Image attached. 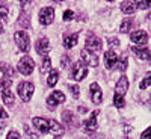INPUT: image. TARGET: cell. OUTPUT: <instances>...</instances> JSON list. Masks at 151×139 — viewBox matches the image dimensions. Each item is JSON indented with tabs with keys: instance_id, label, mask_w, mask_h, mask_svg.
Segmentation results:
<instances>
[{
	"instance_id": "obj_1",
	"label": "cell",
	"mask_w": 151,
	"mask_h": 139,
	"mask_svg": "<svg viewBox=\"0 0 151 139\" xmlns=\"http://www.w3.org/2000/svg\"><path fill=\"white\" fill-rule=\"evenodd\" d=\"M33 125L40 130L41 133H48L52 132L53 135L59 136L64 133V129L59 122H56L55 120H45V118H33Z\"/></svg>"
},
{
	"instance_id": "obj_17",
	"label": "cell",
	"mask_w": 151,
	"mask_h": 139,
	"mask_svg": "<svg viewBox=\"0 0 151 139\" xmlns=\"http://www.w3.org/2000/svg\"><path fill=\"white\" fill-rule=\"evenodd\" d=\"M2 98H3L5 104H8V106H14V103H15V95H14V92L9 91V89L2 92Z\"/></svg>"
},
{
	"instance_id": "obj_10",
	"label": "cell",
	"mask_w": 151,
	"mask_h": 139,
	"mask_svg": "<svg viewBox=\"0 0 151 139\" xmlns=\"http://www.w3.org/2000/svg\"><path fill=\"white\" fill-rule=\"evenodd\" d=\"M127 89H129V79L125 77V76H122V77L118 80L116 86H115V94L124 97L125 92H127Z\"/></svg>"
},
{
	"instance_id": "obj_21",
	"label": "cell",
	"mask_w": 151,
	"mask_h": 139,
	"mask_svg": "<svg viewBox=\"0 0 151 139\" xmlns=\"http://www.w3.org/2000/svg\"><path fill=\"white\" fill-rule=\"evenodd\" d=\"M132 26H133V21L127 18V20H124V21H122V24H121V29H119V30H121L122 33H127V32H130Z\"/></svg>"
},
{
	"instance_id": "obj_9",
	"label": "cell",
	"mask_w": 151,
	"mask_h": 139,
	"mask_svg": "<svg viewBox=\"0 0 151 139\" xmlns=\"http://www.w3.org/2000/svg\"><path fill=\"white\" fill-rule=\"evenodd\" d=\"M82 59H83V62H86V65L98 67V58H97V55L88 52V50H82Z\"/></svg>"
},
{
	"instance_id": "obj_6",
	"label": "cell",
	"mask_w": 151,
	"mask_h": 139,
	"mask_svg": "<svg viewBox=\"0 0 151 139\" xmlns=\"http://www.w3.org/2000/svg\"><path fill=\"white\" fill-rule=\"evenodd\" d=\"M55 18V9L50 8V6H45L41 9L40 12V23L42 24V26H48L50 23L53 21Z\"/></svg>"
},
{
	"instance_id": "obj_24",
	"label": "cell",
	"mask_w": 151,
	"mask_h": 139,
	"mask_svg": "<svg viewBox=\"0 0 151 139\" xmlns=\"http://www.w3.org/2000/svg\"><path fill=\"white\" fill-rule=\"evenodd\" d=\"M50 68H52V60H50V58H45L44 62H42L41 73H47V71H50Z\"/></svg>"
},
{
	"instance_id": "obj_12",
	"label": "cell",
	"mask_w": 151,
	"mask_h": 139,
	"mask_svg": "<svg viewBox=\"0 0 151 139\" xmlns=\"http://www.w3.org/2000/svg\"><path fill=\"white\" fill-rule=\"evenodd\" d=\"M130 38H132V41H133L134 44L142 45V44H147V41H148V33L144 32V30H136V32L132 33Z\"/></svg>"
},
{
	"instance_id": "obj_36",
	"label": "cell",
	"mask_w": 151,
	"mask_h": 139,
	"mask_svg": "<svg viewBox=\"0 0 151 139\" xmlns=\"http://www.w3.org/2000/svg\"><path fill=\"white\" fill-rule=\"evenodd\" d=\"M3 32V24H2V21H0V33Z\"/></svg>"
},
{
	"instance_id": "obj_19",
	"label": "cell",
	"mask_w": 151,
	"mask_h": 139,
	"mask_svg": "<svg viewBox=\"0 0 151 139\" xmlns=\"http://www.w3.org/2000/svg\"><path fill=\"white\" fill-rule=\"evenodd\" d=\"M132 50H133V52L137 55V58H139V59H144V60L150 59V50H148V48H139V47H133Z\"/></svg>"
},
{
	"instance_id": "obj_20",
	"label": "cell",
	"mask_w": 151,
	"mask_h": 139,
	"mask_svg": "<svg viewBox=\"0 0 151 139\" xmlns=\"http://www.w3.org/2000/svg\"><path fill=\"white\" fill-rule=\"evenodd\" d=\"M58 79H59V71H58V70H52V71H50L48 79H47L48 86H55V85L58 83Z\"/></svg>"
},
{
	"instance_id": "obj_22",
	"label": "cell",
	"mask_w": 151,
	"mask_h": 139,
	"mask_svg": "<svg viewBox=\"0 0 151 139\" xmlns=\"http://www.w3.org/2000/svg\"><path fill=\"white\" fill-rule=\"evenodd\" d=\"M150 85H151V73H148L145 76V79L139 83V88H141V89H145V88H148Z\"/></svg>"
},
{
	"instance_id": "obj_30",
	"label": "cell",
	"mask_w": 151,
	"mask_h": 139,
	"mask_svg": "<svg viewBox=\"0 0 151 139\" xmlns=\"http://www.w3.org/2000/svg\"><path fill=\"white\" fill-rule=\"evenodd\" d=\"M141 139H151V127H148V129L141 135Z\"/></svg>"
},
{
	"instance_id": "obj_34",
	"label": "cell",
	"mask_w": 151,
	"mask_h": 139,
	"mask_svg": "<svg viewBox=\"0 0 151 139\" xmlns=\"http://www.w3.org/2000/svg\"><path fill=\"white\" fill-rule=\"evenodd\" d=\"M118 44H119V41L116 40V38H112V40L109 38V45H115V47H116Z\"/></svg>"
},
{
	"instance_id": "obj_3",
	"label": "cell",
	"mask_w": 151,
	"mask_h": 139,
	"mask_svg": "<svg viewBox=\"0 0 151 139\" xmlns=\"http://www.w3.org/2000/svg\"><path fill=\"white\" fill-rule=\"evenodd\" d=\"M86 48L85 50H88V52H91V53H94V55H97L100 50H101V41H100V38L98 36H95L94 33H91L89 36L86 38Z\"/></svg>"
},
{
	"instance_id": "obj_35",
	"label": "cell",
	"mask_w": 151,
	"mask_h": 139,
	"mask_svg": "<svg viewBox=\"0 0 151 139\" xmlns=\"http://www.w3.org/2000/svg\"><path fill=\"white\" fill-rule=\"evenodd\" d=\"M6 118H8V113L0 107V120H6Z\"/></svg>"
},
{
	"instance_id": "obj_25",
	"label": "cell",
	"mask_w": 151,
	"mask_h": 139,
	"mask_svg": "<svg viewBox=\"0 0 151 139\" xmlns=\"http://www.w3.org/2000/svg\"><path fill=\"white\" fill-rule=\"evenodd\" d=\"M11 83H12V82H11L9 79H5V80H0V91H2V92H3V91H6L8 88L11 86Z\"/></svg>"
},
{
	"instance_id": "obj_23",
	"label": "cell",
	"mask_w": 151,
	"mask_h": 139,
	"mask_svg": "<svg viewBox=\"0 0 151 139\" xmlns=\"http://www.w3.org/2000/svg\"><path fill=\"white\" fill-rule=\"evenodd\" d=\"M113 104H115L116 107H122V106L125 104L124 97H121V95H116V94H115V97H113Z\"/></svg>"
},
{
	"instance_id": "obj_29",
	"label": "cell",
	"mask_w": 151,
	"mask_h": 139,
	"mask_svg": "<svg viewBox=\"0 0 151 139\" xmlns=\"http://www.w3.org/2000/svg\"><path fill=\"white\" fill-rule=\"evenodd\" d=\"M134 5H136L137 8H141V9H147V8L151 6V2H136Z\"/></svg>"
},
{
	"instance_id": "obj_4",
	"label": "cell",
	"mask_w": 151,
	"mask_h": 139,
	"mask_svg": "<svg viewBox=\"0 0 151 139\" xmlns=\"http://www.w3.org/2000/svg\"><path fill=\"white\" fill-rule=\"evenodd\" d=\"M33 68H35V62H33L32 58L24 56V58L20 59V62H18V71H20L21 74L29 76V74H32Z\"/></svg>"
},
{
	"instance_id": "obj_14",
	"label": "cell",
	"mask_w": 151,
	"mask_h": 139,
	"mask_svg": "<svg viewBox=\"0 0 151 139\" xmlns=\"http://www.w3.org/2000/svg\"><path fill=\"white\" fill-rule=\"evenodd\" d=\"M104 62H106V67L107 68H113V67L116 65V62H118L116 53L113 52V50H107V52L104 53Z\"/></svg>"
},
{
	"instance_id": "obj_18",
	"label": "cell",
	"mask_w": 151,
	"mask_h": 139,
	"mask_svg": "<svg viewBox=\"0 0 151 139\" xmlns=\"http://www.w3.org/2000/svg\"><path fill=\"white\" fill-rule=\"evenodd\" d=\"M121 11L124 12V14H133V12L136 11L134 2H122L121 3Z\"/></svg>"
},
{
	"instance_id": "obj_7",
	"label": "cell",
	"mask_w": 151,
	"mask_h": 139,
	"mask_svg": "<svg viewBox=\"0 0 151 139\" xmlns=\"http://www.w3.org/2000/svg\"><path fill=\"white\" fill-rule=\"evenodd\" d=\"M88 74V70L86 67L82 64V62H76V64L73 65V70H71V76L74 80H83L86 77Z\"/></svg>"
},
{
	"instance_id": "obj_2",
	"label": "cell",
	"mask_w": 151,
	"mask_h": 139,
	"mask_svg": "<svg viewBox=\"0 0 151 139\" xmlns=\"http://www.w3.org/2000/svg\"><path fill=\"white\" fill-rule=\"evenodd\" d=\"M33 91H35V86L30 82H23V83L18 85V95H20V98L23 100L24 103L29 102V100L32 98Z\"/></svg>"
},
{
	"instance_id": "obj_26",
	"label": "cell",
	"mask_w": 151,
	"mask_h": 139,
	"mask_svg": "<svg viewBox=\"0 0 151 139\" xmlns=\"http://www.w3.org/2000/svg\"><path fill=\"white\" fill-rule=\"evenodd\" d=\"M125 68H127V58L122 56V59L119 60V64H118V70L119 71H124Z\"/></svg>"
},
{
	"instance_id": "obj_28",
	"label": "cell",
	"mask_w": 151,
	"mask_h": 139,
	"mask_svg": "<svg viewBox=\"0 0 151 139\" xmlns=\"http://www.w3.org/2000/svg\"><path fill=\"white\" fill-rule=\"evenodd\" d=\"M18 23H20V26H23V27H24V26L29 27V17H24V15H21Z\"/></svg>"
},
{
	"instance_id": "obj_16",
	"label": "cell",
	"mask_w": 151,
	"mask_h": 139,
	"mask_svg": "<svg viewBox=\"0 0 151 139\" xmlns=\"http://www.w3.org/2000/svg\"><path fill=\"white\" fill-rule=\"evenodd\" d=\"M77 38H79L77 33H71V35L65 36L64 38V47L65 48H73L76 44H77Z\"/></svg>"
},
{
	"instance_id": "obj_33",
	"label": "cell",
	"mask_w": 151,
	"mask_h": 139,
	"mask_svg": "<svg viewBox=\"0 0 151 139\" xmlns=\"http://www.w3.org/2000/svg\"><path fill=\"white\" fill-rule=\"evenodd\" d=\"M6 14H8V9L0 6V17H2V20H5V18H6Z\"/></svg>"
},
{
	"instance_id": "obj_13",
	"label": "cell",
	"mask_w": 151,
	"mask_h": 139,
	"mask_svg": "<svg viewBox=\"0 0 151 139\" xmlns=\"http://www.w3.org/2000/svg\"><path fill=\"white\" fill-rule=\"evenodd\" d=\"M91 98H92V102H94L95 104H100V103H101V100H103V92H101V89H100L98 83H92V85H91Z\"/></svg>"
},
{
	"instance_id": "obj_37",
	"label": "cell",
	"mask_w": 151,
	"mask_h": 139,
	"mask_svg": "<svg viewBox=\"0 0 151 139\" xmlns=\"http://www.w3.org/2000/svg\"><path fill=\"white\" fill-rule=\"evenodd\" d=\"M0 71H3V68H2V64H0Z\"/></svg>"
},
{
	"instance_id": "obj_31",
	"label": "cell",
	"mask_w": 151,
	"mask_h": 139,
	"mask_svg": "<svg viewBox=\"0 0 151 139\" xmlns=\"http://www.w3.org/2000/svg\"><path fill=\"white\" fill-rule=\"evenodd\" d=\"M6 139H21V138H20V135H18L17 132H9Z\"/></svg>"
},
{
	"instance_id": "obj_8",
	"label": "cell",
	"mask_w": 151,
	"mask_h": 139,
	"mask_svg": "<svg viewBox=\"0 0 151 139\" xmlns=\"http://www.w3.org/2000/svg\"><path fill=\"white\" fill-rule=\"evenodd\" d=\"M62 102H65V95H64V92H60V91H55L52 95L47 98V104H48L50 109H55Z\"/></svg>"
},
{
	"instance_id": "obj_32",
	"label": "cell",
	"mask_w": 151,
	"mask_h": 139,
	"mask_svg": "<svg viewBox=\"0 0 151 139\" xmlns=\"http://www.w3.org/2000/svg\"><path fill=\"white\" fill-rule=\"evenodd\" d=\"M70 89H71V92H73V95H74V97H77V95H79V86L71 85V86H70Z\"/></svg>"
},
{
	"instance_id": "obj_38",
	"label": "cell",
	"mask_w": 151,
	"mask_h": 139,
	"mask_svg": "<svg viewBox=\"0 0 151 139\" xmlns=\"http://www.w3.org/2000/svg\"><path fill=\"white\" fill-rule=\"evenodd\" d=\"M148 18H150V20H151V15H150V17H148Z\"/></svg>"
},
{
	"instance_id": "obj_15",
	"label": "cell",
	"mask_w": 151,
	"mask_h": 139,
	"mask_svg": "<svg viewBox=\"0 0 151 139\" xmlns=\"http://www.w3.org/2000/svg\"><path fill=\"white\" fill-rule=\"evenodd\" d=\"M36 52L42 55V56H47L48 52H50V42L48 40H45V38H42V40H40L36 42Z\"/></svg>"
},
{
	"instance_id": "obj_11",
	"label": "cell",
	"mask_w": 151,
	"mask_h": 139,
	"mask_svg": "<svg viewBox=\"0 0 151 139\" xmlns=\"http://www.w3.org/2000/svg\"><path fill=\"white\" fill-rule=\"evenodd\" d=\"M97 115H98V110H94V112L91 113L89 120H86V121L83 122L85 130H88V132H95V130H97Z\"/></svg>"
},
{
	"instance_id": "obj_27",
	"label": "cell",
	"mask_w": 151,
	"mask_h": 139,
	"mask_svg": "<svg viewBox=\"0 0 151 139\" xmlns=\"http://www.w3.org/2000/svg\"><path fill=\"white\" fill-rule=\"evenodd\" d=\"M73 17H74V12H73L71 9H67V11L64 12V17H62V18H64L65 21H70Z\"/></svg>"
},
{
	"instance_id": "obj_5",
	"label": "cell",
	"mask_w": 151,
	"mask_h": 139,
	"mask_svg": "<svg viewBox=\"0 0 151 139\" xmlns=\"http://www.w3.org/2000/svg\"><path fill=\"white\" fill-rule=\"evenodd\" d=\"M14 40H15V42H17V45H18V48L21 50V52H27V50H29V47H30V45H29L30 41H29V36H27L26 32H23V30L15 32Z\"/></svg>"
}]
</instances>
